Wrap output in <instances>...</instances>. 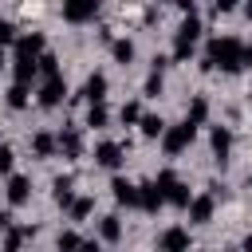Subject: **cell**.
Instances as JSON below:
<instances>
[{
    "instance_id": "obj_1",
    "label": "cell",
    "mask_w": 252,
    "mask_h": 252,
    "mask_svg": "<svg viewBox=\"0 0 252 252\" xmlns=\"http://www.w3.org/2000/svg\"><path fill=\"white\" fill-rule=\"evenodd\" d=\"M205 71L220 67V71H240L244 67V43L236 35H213L209 47H205V59H201Z\"/></svg>"
},
{
    "instance_id": "obj_2",
    "label": "cell",
    "mask_w": 252,
    "mask_h": 252,
    "mask_svg": "<svg viewBox=\"0 0 252 252\" xmlns=\"http://www.w3.org/2000/svg\"><path fill=\"white\" fill-rule=\"evenodd\" d=\"M154 185L161 189V197H165L169 205L189 209V201H193V197H189V185H185V181H177V173H173V169H161V173L154 177Z\"/></svg>"
},
{
    "instance_id": "obj_3",
    "label": "cell",
    "mask_w": 252,
    "mask_h": 252,
    "mask_svg": "<svg viewBox=\"0 0 252 252\" xmlns=\"http://www.w3.org/2000/svg\"><path fill=\"white\" fill-rule=\"evenodd\" d=\"M193 134H197V130H193L189 122H181V126H165V134H161V150L173 158V154H181V150L193 142Z\"/></svg>"
},
{
    "instance_id": "obj_4",
    "label": "cell",
    "mask_w": 252,
    "mask_h": 252,
    "mask_svg": "<svg viewBox=\"0 0 252 252\" xmlns=\"http://www.w3.org/2000/svg\"><path fill=\"white\" fill-rule=\"evenodd\" d=\"M158 252H189V228L169 224V228L158 236Z\"/></svg>"
},
{
    "instance_id": "obj_5",
    "label": "cell",
    "mask_w": 252,
    "mask_h": 252,
    "mask_svg": "<svg viewBox=\"0 0 252 252\" xmlns=\"http://www.w3.org/2000/svg\"><path fill=\"white\" fill-rule=\"evenodd\" d=\"M94 16H98V0H71V4H63V20L67 24H87Z\"/></svg>"
},
{
    "instance_id": "obj_6",
    "label": "cell",
    "mask_w": 252,
    "mask_h": 252,
    "mask_svg": "<svg viewBox=\"0 0 252 252\" xmlns=\"http://www.w3.org/2000/svg\"><path fill=\"white\" fill-rule=\"evenodd\" d=\"M63 94H67V83H63V75H51V79H43L39 83V106H59L63 102Z\"/></svg>"
},
{
    "instance_id": "obj_7",
    "label": "cell",
    "mask_w": 252,
    "mask_h": 252,
    "mask_svg": "<svg viewBox=\"0 0 252 252\" xmlns=\"http://www.w3.org/2000/svg\"><path fill=\"white\" fill-rule=\"evenodd\" d=\"M55 146L63 150V158H83V134L75 126H67L63 134H55Z\"/></svg>"
},
{
    "instance_id": "obj_8",
    "label": "cell",
    "mask_w": 252,
    "mask_h": 252,
    "mask_svg": "<svg viewBox=\"0 0 252 252\" xmlns=\"http://www.w3.org/2000/svg\"><path fill=\"white\" fill-rule=\"evenodd\" d=\"M94 161H98L102 169H118V165H122V146H118V142H98V146H94Z\"/></svg>"
},
{
    "instance_id": "obj_9",
    "label": "cell",
    "mask_w": 252,
    "mask_h": 252,
    "mask_svg": "<svg viewBox=\"0 0 252 252\" xmlns=\"http://www.w3.org/2000/svg\"><path fill=\"white\" fill-rule=\"evenodd\" d=\"M161 205H165L161 189H158L154 181H142V185H138V209H146V213H158Z\"/></svg>"
},
{
    "instance_id": "obj_10",
    "label": "cell",
    "mask_w": 252,
    "mask_h": 252,
    "mask_svg": "<svg viewBox=\"0 0 252 252\" xmlns=\"http://www.w3.org/2000/svg\"><path fill=\"white\" fill-rule=\"evenodd\" d=\"M16 55H24V59H39V55H43V35H39V32L16 35Z\"/></svg>"
},
{
    "instance_id": "obj_11",
    "label": "cell",
    "mask_w": 252,
    "mask_h": 252,
    "mask_svg": "<svg viewBox=\"0 0 252 252\" xmlns=\"http://www.w3.org/2000/svg\"><path fill=\"white\" fill-rule=\"evenodd\" d=\"M209 146H213V158L224 165V161H228V150H232V134H228V126H217V130L209 134Z\"/></svg>"
},
{
    "instance_id": "obj_12",
    "label": "cell",
    "mask_w": 252,
    "mask_h": 252,
    "mask_svg": "<svg viewBox=\"0 0 252 252\" xmlns=\"http://www.w3.org/2000/svg\"><path fill=\"white\" fill-rule=\"evenodd\" d=\"M83 98H87L91 106L106 98V75H102V71H94V75H87V83H83Z\"/></svg>"
},
{
    "instance_id": "obj_13",
    "label": "cell",
    "mask_w": 252,
    "mask_h": 252,
    "mask_svg": "<svg viewBox=\"0 0 252 252\" xmlns=\"http://www.w3.org/2000/svg\"><path fill=\"white\" fill-rule=\"evenodd\" d=\"M110 193H114V201H118V205H126V209H130V205H138V185H134V181H126V177H114V181H110Z\"/></svg>"
},
{
    "instance_id": "obj_14",
    "label": "cell",
    "mask_w": 252,
    "mask_h": 252,
    "mask_svg": "<svg viewBox=\"0 0 252 252\" xmlns=\"http://www.w3.org/2000/svg\"><path fill=\"white\" fill-rule=\"evenodd\" d=\"M189 220H193V224L213 220V193H201V197H193V201H189Z\"/></svg>"
},
{
    "instance_id": "obj_15",
    "label": "cell",
    "mask_w": 252,
    "mask_h": 252,
    "mask_svg": "<svg viewBox=\"0 0 252 252\" xmlns=\"http://www.w3.org/2000/svg\"><path fill=\"white\" fill-rule=\"evenodd\" d=\"M28 197H32V181L20 177V173H12L8 177V205H24Z\"/></svg>"
},
{
    "instance_id": "obj_16",
    "label": "cell",
    "mask_w": 252,
    "mask_h": 252,
    "mask_svg": "<svg viewBox=\"0 0 252 252\" xmlns=\"http://www.w3.org/2000/svg\"><path fill=\"white\" fill-rule=\"evenodd\" d=\"M12 71H16V83L28 87V83L39 75V59H24V55H16V59H12Z\"/></svg>"
},
{
    "instance_id": "obj_17",
    "label": "cell",
    "mask_w": 252,
    "mask_h": 252,
    "mask_svg": "<svg viewBox=\"0 0 252 252\" xmlns=\"http://www.w3.org/2000/svg\"><path fill=\"white\" fill-rule=\"evenodd\" d=\"M28 236H35V228H32V224H20V228H8V232H4V244H0V248H4V252H20V244H24Z\"/></svg>"
},
{
    "instance_id": "obj_18",
    "label": "cell",
    "mask_w": 252,
    "mask_h": 252,
    "mask_svg": "<svg viewBox=\"0 0 252 252\" xmlns=\"http://www.w3.org/2000/svg\"><path fill=\"white\" fill-rule=\"evenodd\" d=\"M205 118H209V98H205V94H197V98L189 102V110H185V122H189V126L197 130V126H201Z\"/></svg>"
},
{
    "instance_id": "obj_19",
    "label": "cell",
    "mask_w": 252,
    "mask_h": 252,
    "mask_svg": "<svg viewBox=\"0 0 252 252\" xmlns=\"http://www.w3.org/2000/svg\"><path fill=\"white\" fill-rule=\"evenodd\" d=\"M32 150H35V158H55V134H47V130H39V134H32Z\"/></svg>"
},
{
    "instance_id": "obj_20",
    "label": "cell",
    "mask_w": 252,
    "mask_h": 252,
    "mask_svg": "<svg viewBox=\"0 0 252 252\" xmlns=\"http://www.w3.org/2000/svg\"><path fill=\"white\" fill-rule=\"evenodd\" d=\"M51 197H55V205H59V209H71V205H75V189H71V181H67V177H55Z\"/></svg>"
},
{
    "instance_id": "obj_21",
    "label": "cell",
    "mask_w": 252,
    "mask_h": 252,
    "mask_svg": "<svg viewBox=\"0 0 252 252\" xmlns=\"http://www.w3.org/2000/svg\"><path fill=\"white\" fill-rule=\"evenodd\" d=\"M98 236H102V240H110V244H114V240H118V236H122V220H118V217H114V213H110V217H102V220H98Z\"/></svg>"
},
{
    "instance_id": "obj_22",
    "label": "cell",
    "mask_w": 252,
    "mask_h": 252,
    "mask_svg": "<svg viewBox=\"0 0 252 252\" xmlns=\"http://www.w3.org/2000/svg\"><path fill=\"white\" fill-rule=\"evenodd\" d=\"M138 126H142V134H146V138H161V134H165L161 114H142V122H138Z\"/></svg>"
},
{
    "instance_id": "obj_23",
    "label": "cell",
    "mask_w": 252,
    "mask_h": 252,
    "mask_svg": "<svg viewBox=\"0 0 252 252\" xmlns=\"http://www.w3.org/2000/svg\"><path fill=\"white\" fill-rule=\"evenodd\" d=\"M197 35H201V20H197V16H185V20H181V28H177V39L197 43Z\"/></svg>"
},
{
    "instance_id": "obj_24",
    "label": "cell",
    "mask_w": 252,
    "mask_h": 252,
    "mask_svg": "<svg viewBox=\"0 0 252 252\" xmlns=\"http://www.w3.org/2000/svg\"><path fill=\"white\" fill-rule=\"evenodd\" d=\"M28 94H32V91H28L24 83H12L4 98H8V106H12V110H20V106H28Z\"/></svg>"
},
{
    "instance_id": "obj_25",
    "label": "cell",
    "mask_w": 252,
    "mask_h": 252,
    "mask_svg": "<svg viewBox=\"0 0 252 252\" xmlns=\"http://www.w3.org/2000/svg\"><path fill=\"white\" fill-rule=\"evenodd\" d=\"M110 55H114L118 63H130V59H134V43H130V39H110Z\"/></svg>"
},
{
    "instance_id": "obj_26",
    "label": "cell",
    "mask_w": 252,
    "mask_h": 252,
    "mask_svg": "<svg viewBox=\"0 0 252 252\" xmlns=\"http://www.w3.org/2000/svg\"><path fill=\"white\" fill-rule=\"evenodd\" d=\"M106 122H110V110H106V102H94V106L87 110V126H94V130H98V126H106Z\"/></svg>"
},
{
    "instance_id": "obj_27",
    "label": "cell",
    "mask_w": 252,
    "mask_h": 252,
    "mask_svg": "<svg viewBox=\"0 0 252 252\" xmlns=\"http://www.w3.org/2000/svg\"><path fill=\"white\" fill-rule=\"evenodd\" d=\"M67 213H71V220H87V217L94 213V201H91V197H75V205H71Z\"/></svg>"
},
{
    "instance_id": "obj_28",
    "label": "cell",
    "mask_w": 252,
    "mask_h": 252,
    "mask_svg": "<svg viewBox=\"0 0 252 252\" xmlns=\"http://www.w3.org/2000/svg\"><path fill=\"white\" fill-rule=\"evenodd\" d=\"M193 51H197V43H189V39H177V35H173V55H169V59H177V63H185V59H189Z\"/></svg>"
},
{
    "instance_id": "obj_29",
    "label": "cell",
    "mask_w": 252,
    "mask_h": 252,
    "mask_svg": "<svg viewBox=\"0 0 252 252\" xmlns=\"http://www.w3.org/2000/svg\"><path fill=\"white\" fill-rule=\"evenodd\" d=\"M79 244H83V236H79V232H71V228H67V232H59V252H79Z\"/></svg>"
},
{
    "instance_id": "obj_30",
    "label": "cell",
    "mask_w": 252,
    "mask_h": 252,
    "mask_svg": "<svg viewBox=\"0 0 252 252\" xmlns=\"http://www.w3.org/2000/svg\"><path fill=\"white\" fill-rule=\"evenodd\" d=\"M142 94H150V98H154V94H161V71H150V75H146Z\"/></svg>"
},
{
    "instance_id": "obj_31",
    "label": "cell",
    "mask_w": 252,
    "mask_h": 252,
    "mask_svg": "<svg viewBox=\"0 0 252 252\" xmlns=\"http://www.w3.org/2000/svg\"><path fill=\"white\" fill-rule=\"evenodd\" d=\"M118 118H122L126 126H134V122H142V106H138V102H126V106L118 110Z\"/></svg>"
},
{
    "instance_id": "obj_32",
    "label": "cell",
    "mask_w": 252,
    "mask_h": 252,
    "mask_svg": "<svg viewBox=\"0 0 252 252\" xmlns=\"http://www.w3.org/2000/svg\"><path fill=\"white\" fill-rule=\"evenodd\" d=\"M55 63H59V59H55L51 51H43V55H39V71H43V79H51V75H59V67H55Z\"/></svg>"
},
{
    "instance_id": "obj_33",
    "label": "cell",
    "mask_w": 252,
    "mask_h": 252,
    "mask_svg": "<svg viewBox=\"0 0 252 252\" xmlns=\"http://www.w3.org/2000/svg\"><path fill=\"white\" fill-rule=\"evenodd\" d=\"M12 161H16L12 146H0V173H12Z\"/></svg>"
},
{
    "instance_id": "obj_34",
    "label": "cell",
    "mask_w": 252,
    "mask_h": 252,
    "mask_svg": "<svg viewBox=\"0 0 252 252\" xmlns=\"http://www.w3.org/2000/svg\"><path fill=\"white\" fill-rule=\"evenodd\" d=\"M177 8H181V12H185V16H197V4H193V0H181V4H177Z\"/></svg>"
},
{
    "instance_id": "obj_35",
    "label": "cell",
    "mask_w": 252,
    "mask_h": 252,
    "mask_svg": "<svg viewBox=\"0 0 252 252\" xmlns=\"http://www.w3.org/2000/svg\"><path fill=\"white\" fill-rule=\"evenodd\" d=\"M79 252H102V248H98V240H83V244H79Z\"/></svg>"
},
{
    "instance_id": "obj_36",
    "label": "cell",
    "mask_w": 252,
    "mask_h": 252,
    "mask_svg": "<svg viewBox=\"0 0 252 252\" xmlns=\"http://www.w3.org/2000/svg\"><path fill=\"white\" fill-rule=\"evenodd\" d=\"M244 67H252V43H244Z\"/></svg>"
},
{
    "instance_id": "obj_37",
    "label": "cell",
    "mask_w": 252,
    "mask_h": 252,
    "mask_svg": "<svg viewBox=\"0 0 252 252\" xmlns=\"http://www.w3.org/2000/svg\"><path fill=\"white\" fill-rule=\"evenodd\" d=\"M240 252H252V232H248V236L240 240Z\"/></svg>"
},
{
    "instance_id": "obj_38",
    "label": "cell",
    "mask_w": 252,
    "mask_h": 252,
    "mask_svg": "<svg viewBox=\"0 0 252 252\" xmlns=\"http://www.w3.org/2000/svg\"><path fill=\"white\" fill-rule=\"evenodd\" d=\"M244 16H248V20H252V4H244Z\"/></svg>"
},
{
    "instance_id": "obj_39",
    "label": "cell",
    "mask_w": 252,
    "mask_h": 252,
    "mask_svg": "<svg viewBox=\"0 0 252 252\" xmlns=\"http://www.w3.org/2000/svg\"><path fill=\"white\" fill-rule=\"evenodd\" d=\"M0 67H4V51H0Z\"/></svg>"
}]
</instances>
